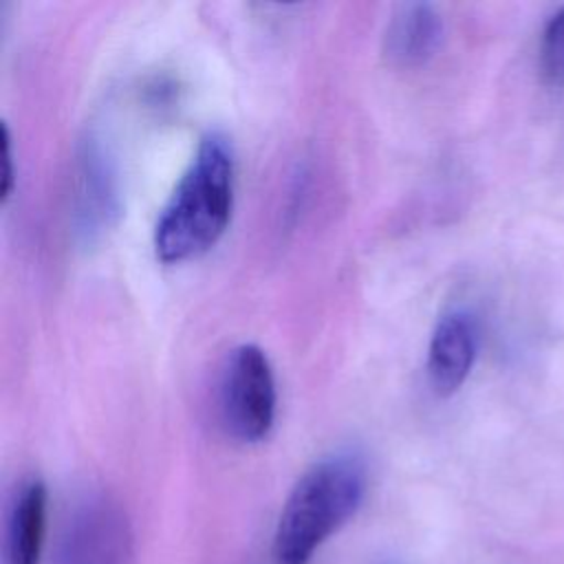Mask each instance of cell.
Masks as SVG:
<instances>
[{
  "label": "cell",
  "instance_id": "6da1fadb",
  "mask_svg": "<svg viewBox=\"0 0 564 564\" xmlns=\"http://www.w3.org/2000/svg\"><path fill=\"white\" fill-rule=\"evenodd\" d=\"M236 161L227 137L207 132L174 185L154 225V253L165 264L209 251L234 212Z\"/></svg>",
  "mask_w": 564,
  "mask_h": 564
},
{
  "label": "cell",
  "instance_id": "7a4b0ae2",
  "mask_svg": "<svg viewBox=\"0 0 564 564\" xmlns=\"http://www.w3.org/2000/svg\"><path fill=\"white\" fill-rule=\"evenodd\" d=\"M368 487L357 452H333L313 463L293 485L273 535L278 564H308L313 553L361 507Z\"/></svg>",
  "mask_w": 564,
  "mask_h": 564
},
{
  "label": "cell",
  "instance_id": "3957f363",
  "mask_svg": "<svg viewBox=\"0 0 564 564\" xmlns=\"http://www.w3.org/2000/svg\"><path fill=\"white\" fill-rule=\"evenodd\" d=\"M218 410L225 430L240 443H260L275 423L278 386L273 366L258 344H238L225 359L218 381Z\"/></svg>",
  "mask_w": 564,
  "mask_h": 564
},
{
  "label": "cell",
  "instance_id": "277c9868",
  "mask_svg": "<svg viewBox=\"0 0 564 564\" xmlns=\"http://www.w3.org/2000/svg\"><path fill=\"white\" fill-rule=\"evenodd\" d=\"M130 529L112 502L90 500L68 524L59 564H126Z\"/></svg>",
  "mask_w": 564,
  "mask_h": 564
},
{
  "label": "cell",
  "instance_id": "5b68a950",
  "mask_svg": "<svg viewBox=\"0 0 564 564\" xmlns=\"http://www.w3.org/2000/svg\"><path fill=\"white\" fill-rule=\"evenodd\" d=\"M478 350V330L469 313L447 311L427 344V381L438 397H449L467 381Z\"/></svg>",
  "mask_w": 564,
  "mask_h": 564
},
{
  "label": "cell",
  "instance_id": "8992f818",
  "mask_svg": "<svg viewBox=\"0 0 564 564\" xmlns=\"http://www.w3.org/2000/svg\"><path fill=\"white\" fill-rule=\"evenodd\" d=\"M443 40V18L430 2L399 4L383 31V55L399 68L425 64Z\"/></svg>",
  "mask_w": 564,
  "mask_h": 564
},
{
  "label": "cell",
  "instance_id": "52a82bcc",
  "mask_svg": "<svg viewBox=\"0 0 564 564\" xmlns=\"http://www.w3.org/2000/svg\"><path fill=\"white\" fill-rule=\"evenodd\" d=\"M48 491L40 478L26 480L11 507L9 518V562L40 564L46 533Z\"/></svg>",
  "mask_w": 564,
  "mask_h": 564
},
{
  "label": "cell",
  "instance_id": "ba28073f",
  "mask_svg": "<svg viewBox=\"0 0 564 564\" xmlns=\"http://www.w3.org/2000/svg\"><path fill=\"white\" fill-rule=\"evenodd\" d=\"M540 64L551 82L564 84V9L549 20L542 33Z\"/></svg>",
  "mask_w": 564,
  "mask_h": 564
},
{
  "label": "cell",
  "instance_id": "9c48e42d",
  "mask_svg": "<svg viewBox=\"0 0 564 564\" xmlns=\"http://www.w3.org/2000/svg\"><path fill=\"white\" fill-rule=\"evenodd\" d=\"M15 183V170H13V150H11V132L7 123H2V185H0V198L7 203V198L13 192Z\"/></svg>",
  "mask_w": 564,
  "mask_h": 564
}]
</instances>
